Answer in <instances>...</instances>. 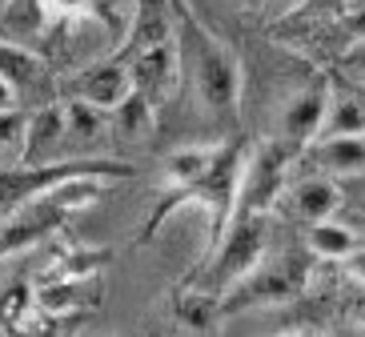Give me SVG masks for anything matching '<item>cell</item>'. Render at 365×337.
Here are the masks:
<instances>
[{
  "instance_id": "obj_1",
  "label": "cell",
  "mask_w": 365,
  "mask_h": 337,
  "mask_svg": "<svg viewBox=\"0 0 365 337\" xmlns=\"http://www.w3.org/2000/svg\"><path fill=\"white\" fill-rule=\"evenodd\" d=\"M173 21H177V56H181V76L193 85L197 100L217 117H229L241 100V61L229 53L213 33L193 16L185 0H173Z\"/></svg>"
},
{
  "instance_id": "obj_2",
  "label": "cell",
  "mask_w": 365,
  "mask_h": 337,
  "mask_svg": "<svg viewBox=\"0 0 365 337\" xmlns=\"http://www.w3.org/2000/svg\"><path fill=\"white\" fill-rule=\"evenodd\" d=\"M245 157H249V149H241V145L229 141L225 149H221V157H217V165L209 169V177H201V181L189 185V189L161 193L157 205H153V213L145 217V225H140L137 245L157 241V233L165 229V221L177 217L181 209H205V213H209V225H213V233H209V253H213L217 245H221V237L229 233L233 217H237V193H241ZM209 253H205V257H209Z\"/></svg>"
},
{
  "instance_id": "obj_3",
  "label": "cell",
  "mask_w": 365,
  "mask_h": 337,
  "mask_svg": "<svg viewBox=\"0 0 365 337\" xmlns=\"http://www.w3.org/2000/svg\"><path fill=\"white\" fill-rule=\"evenodd\" d=\"M137 165L113 157H65L48 165H0V217L16 213L29 201L56 193L73 181H133Z\"/></svg>"
},
{
  "instance_id": "obj_4",
  "label": "cell",
  "mask_w": 365,
  "mask_h": 337,
  "mask_svg": "<svg viewBox=\"0 0 365 337\" xmlns=\"http://www.w3.org/2000/svg\"><path fill=\"white\" fill-rule=\"evenodd\" d=\"M105 189H108V181H73V185L56 189V193L41 197V201H29L16 213L0 217V261L12 257V253H24L33 245H41L44 237H53L73 213L97 205L105 197Z\"/></svg>"
},
{
  "instance_id": "obj_5",
  "label": "cell",
  "mask_w": 365,
  "mask_h": 337,
  "mask_svg": "<svg viewBox=\"0 0 365 337\" xmlns=\"http://www.w3.org/2000/svg\"><path fill=\"white\" fill-rule=\"evenodd\" d=\"M265 257H269V233H265V225H261V217H237L233 225H229V233L221 237V245H217V249L201 261V269L189 277V285H193L197 294H209V297L221 301V297H225L233 285L245 281Z\"/></svg>"
},
{
  "instance_id": "obj_6",
  "label": "cell",
  "mask_w": 365,
  "mask_h": 337,
  "mask_svg": "<svg viewBox=\"0 0 365 337\" xmlns=\"http://www.w3.org/2000/svg\"><path fill=\"white\" fill-rule=\"evenodd\" d=\"M309 253L301 249H285L277 257H265L257 269L249 273L241 285H233L221 297V313H237V309H261V305H281L305 294L309 285Z\"/></svg>"
},
{
  "instance_id": "obj_7",
  "label": "cell",
  "mask_w": 365,
  "mask_h": 337,
  "mask_svg": "<svg viewBox=\"0 0 365 337\" xmlns=\"http://www.w3.org/2000/svg\"><path fill=\"white\" fill-rule=\"evenodd\" d=\"M297 149L285 141H261L249 149L245 173H241V193H237V217H265L289 189V161ZM233 217V221H237Z\"/></svg>"
},
{
  "instance_id": "obj_8",
  "label": "cell",
  "mask_w": 365,
  "mask_h": 337,
  "mask_svg": "<svg viewBox=\"0 0 365 337\" xmlns=\"http://www.w3.org/2000/svg\"><path fill=\"white\" fill-rule=\"evenodd\" d=\"M56 88H61V100H85V105H93V109L113 117L133 97V76L125 65H117L108 56L101 65H85V68H76L73 76L56 81Z\"/></svg>"
},
{
  "instance_id": "obj_9",
  "label": "cell",
  "mask_w": 365,
  "mask_h": 337,
  "mask_svg": "<svg viewBox=\"0 0 365 337\" xmlns=\"http://www.w3.org/2000/svg\"><path fill=\"white\" fill-rule=\"evenodd\" d=\"M177 36V21H173L169 0H137L129 16V28H125V41L117 44L113 61L117 65H129L140 53H153L161 44H173Z\"/></svg>"
},
{
  "instance_id": "obj_10",
  "label": "cell",
  "mask_w": 365,
  "mask_h": 337,
  "mask_svg": "<svg viewBox=\"0 0 365 337\" xmlns=\"http://www.w3.org/2000/svg\"><path fill=\"white\" fill-rule=\"evenodd\" d=\"M329 97L333 88L325 81H313L309 88H301L297 97L285 105L281 113V141L293 145L297 152H305L317 137H322V125H325V113H329Z\"/></svg>"
},
{
  "instance_id": "obj_11",
  "label": "cell",
  "mask_w": 365,
  "mask_h": 337,
  "mask_svg": "<svg viewBox=\"0 0 365 337\" xmlns=\"http://www.w3.org/2000/svg\"><path fill=\"white\" fill-rule=\"evenodd\" d=\"M129 76H133V93L145 97L153 109H161L165 100L177 93L181 85V56H177V41L161 44L153 53H140L137 61H129Z\"/></svg>"
},
{
  "instance_id": "obj_12",
  "label": "cell",
  "mask_w": 365,
  "mask_h": 337,
  "mask_svg": "<svg viewBox=\"0 0 365 337\" xmlns=\"http://www.w3.org/2000/svg\"><path fill=\"white\" fill-rule=\"evenodd\" d=\"M68 141L65 129V105L61 100H44L29 113V125H24V145H21V161L12 165H48L53 152Z\"/></svg>"
},
{
  "instance_id": "obj_13",
  "label": "cell",
  "mask_w": 365,
  "mask_h": 337,
  "mask_svg": "<svg viewBox=\"0 0 365 337\" xmlns=\"http://www.w3.org/2000/svg\"><path fill=\"white\" fill-rule=\"evenodd\" d=\"M289 213L301 221V225H317V221H333L337 205H341V185L329 181V177H305V181H293L281 197Z\"/></svg>"
},
{
  "instance_id": "obj_14",
  "label": "cell",
  "mask_w": 365,
  "mask_h": 337,
  "mask_svg": "<svg viewBox=\"0 0 365 337\" xmlns=\"http://www.w3.org/2000/svg\"><path fill=\"white\" fill-rule=\"evenodd\" d=\"M313 161L317 177L341 181V177H361L365 173V137H345V141H317L301 152Z\"/></svg>"
},
{
  "instance_id": "obj_15",
  "label": "cell",
  "mask_w": 365,
  "mask_h": 337,
  "mask_svg": "<svg viewBox=\"0 0 365 337\" xmlns=\"http://www.w3.org/2000/svg\"><path fill=\"white\" fill-rule=\"evenodd\" d=\"M221 149H225V145H185V149L169 152V157H165V169H161V181H165L161 193L189 189V185H197L201 177H209V169L217 165Z\"/></svg>"
},
{
  "instance_id": "obj_16",
  "label": "cell",
  "mask_w": 365,
  "mask_h": 337,
  "mask_svg": "<svg viewBox=\"0 0 365 337\" xmlns=\"http://www.w3.org/2000/svg\"><path fill=\"white\" fill-rule=\"evenodd\" d=\"M101 301V281L97 277H85V281H53L36 289V309L53 317L76 313V309H88V305Z\"/></svg>"
},
{
  "instance_id": "obj_17",
  "label": "cell",
  "mask_w": 365,
  "mask_h": 337,
  "mask_svg": "<svg viewBox=\"0 0 365 337\" xmlns=\"http://www.w3.org/2000/svg\"><path fill=\"white\" fill-rule=\"evenodd\" d=\"M361 249V241L349 225L341 221H317V225H305V253L317 257V261H345L349 253Z\"/></svg>"
},
{
  "instance_id": "obj_18",
  "label": "cell",
  "mask_w": 365,
  "mask_h": 337,
  "mask_svg": "<svg viewBox=\"0 0 365 337\" xmlns=\"http://www.w3.org/2000/svg\"><path fill=\"white\" fill-rule=\"evenodd\" d=\"M44 76H48V68L29 44H12L0 36V81H9L16 93H24V88H36Z\"/></svg>"
},
{
  "instance_id": "obj_19",
  "label": "cell",
  "mask_w": 365,
  "mask_h": 337,
  "mask_svg": "<svg viewBox=\"0 0 365 337\" xmlns=\"http://www.w3.org/2000/svg\"><path fill=\"white\" fill-rule=\"evenodd\" d=\"M345 137H365V100H357L354 93H333L317 141H345Z\"/></svg>"
},
{
  "instance_id": "obj_20",
  "label": "cell",
  "mask_w": 365,
  "mask_h": 337,
  "mask_svg": "<svg viewBox=\"0 0 365 337\" xmlns=\"http://www.w3.org/2000/svg\"><path fill=\"white\" fill-rule=\"evenodd\" d=\"M44 28H48L44 0H9V9L0 12V33L12 44H24L29 36H41Z\"/></svg>"
},
{
  "instance_id": "obj_21",
  "label": "cell",
  "mask_w": 365,
  "mask_h": 337,
  "mask_svg": "<svg viewBox=\"0 0 365 337\" xmlns=\"http://www.w3.org/2000/svg\"><path fill=\"white\" fill-rule=\"evenodd\" d=\"M65 105V129H68V141L76 145H93L105 137V129L113 125V117L101 109H93V105H85V100H61Z\"/></svg>"
},
{
  "instance_id": "obj_22",
  "label": "cell",
  "mask_w": 365,
  "mask_h": 337,
  "mask_svg": "<svg viewBox=\"0 0 365 337\" xmlns=\"http://www.w3.org/2000/svg\"><path fill=\"white\" fill-rule=\"evenodd\" d=\"M113 125H117L120 137H129V141H145V137L153 133V125H157V109H153L145 97L133 93V97L113 113Z\"/></svg>"
},
{
  "instance_id": "obj_23",
  "label": "cell",
  "mask_w": 365,
  "mask_h": 337,
  "mask_svg": "<svg viewBox=\"0 0 365 337\" xmlns=\"http://www.w3.org/2000/svg\"><path fill=\"white\" fill-rule=\"evenodd\" d=\"M177 317L193 329H209L217 317H221V301L209 297V294H197V289H185V294L177 297Z\"/></svg>"
},
{
  "instance_id": "obj_24",
  "label": "cell",
  "mask_w": 365,
  "mask_h": 337,
  "mask_svg": "<svg viewBox=\"0 0 365 337\" xmlns=\"http://www.w3.org/2000/svg\"><path fill=\"white\" fill-rule=\"evenodd\" d=\"M24 125H29V113L21 109L0 113V152H16V161H21V145H24Z\"/></svg>"
},
{
  "instance_id": "obj_25",
  "label": "cell",
  "mask_w": 365,
  "mask_h": 337,
  "mask_svg": "<svg viewBox=\"0 0 365 337\" xmlns=\"http://www.w3.org/2000/svg\"><path fill=\"white\" fill-rule=\"evenodd\" d=\"M341 68L354 76V81H365V44H349V48H345V53H341Z\"/></svg>"
},
{
  "instance_id": "obj_26",
  "label": "cell",
  "mask_w": 365,
  "mask_h": 337,
  "mask_svg": "<svg viewBox=\"0 0 365 337\" xmlns=\"http://www.w3.org/2000/svg\"><path fill=\"white\" fill-rule=\"evenodd\" d=\"M301 4H305V0H261L265 16H273V21H277V16H289V12L301 9Z\"/></svg>"
},
{
  "instance_id": "obj_27",
  "label": "cell",
  "mask_w": 365,
  "mask_h": 337,
  "mask_svg": "<svg viewBox=\"0 0 365 337\" xmlns=\"http://www.w3.org/2000/svg\"><path fill=\"white\" fill-rule=\"evenodd\" d=\"M345 269H349V273L357 277V281L365 285V245H361L357 253H349V257H345Z\"/></svg>"
},
{
  "instance_id": "obj_28",
  "label": "cell",
  "mask_w": 365,
  "mask_h": 337,
  "mask_svg": "<svg viewBox=\"0 0 365 337\" xmlns=\"http://www.w3.org/2000/svg\"><path fill=\"white\" fill-rule=\"evenodd\" d=\"M16 97H21V93H16L9 81H0V113H16Z\"/></svg>"
},
{
  "instance_id": "obj_29",
  "label": "cell",
  "mask_w": 365,
  "mask_h": 337,
  "mask_svg": "<svg viewBox=\"0 0 365 337\" xmlns=\"http://www.w3.org/2000/svg\"><path fill=\"white\" fill-rule=\"evenodd\" d=\"M329 337H365V329L349 321V326H337V329H329Z\"/></svg>"
},
{
  "instance_id": "obj_30",
  "label": "cell",
  "mask_w": 365,
  "mask_h": 337,
  "mask_svg": "<svg viewBox=\"0 0 365 337\" xmlns=\"http://www.w3.org/2000/svg\"><path fill=\"white\" fill-rule=\"evenodd\" d=\"M281 337H309V333H281Z\"/></svg>"
},
{
  "instance_id": "obj_31",
  "label": "cell",
  "mask_w": 365,
  "mask_h": 337,
  "mask_svg": "<svg viewBox=\"0 0 365 337\" xmlns=\"http://www.w3.org/2000/svg\"><path fill=\"white\" fill-rule=\"evenodd\" d=\"M4 9H9V0H0V12H4Z\"/></svg>"
},
{
  "instance_id": "obj_32",
  "label": "cell",
  "mask_w": 365,
  "mask_h": 337,
  "mask_svg": "<svg viewBox=\"0 0 365 337\" xmlns=\"http://www.w3.org/2000/svg\"><path fill=\"white\" fill-rule=\"evenodd\" d=\"M0 337H4V333H0Z\"/></svg>"
},
{
  "instance_id": "obj_33",
  "label": "cell",
  "mask_w": 365,
  "mask_h": 337,
  "mask_svg": "<svg viewBox=\"0 0 365 337\" xmlns=\"http://www.w3.org/2000/svg\"><path fill=\"white\" fill-rule=\"evenodd\" d=\"M169 4H173V0H169Z\"/></svg>"
}]
</instances>
